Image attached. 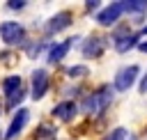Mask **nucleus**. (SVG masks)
Here are the masks:
<instances>
[{"mask_svg": "<svg viewBox=\"0 0 147 140\" xmlns=\"http://www.w3.org/2000/svg\"><path fill=\"white\" fill-rule=\"evenodd\" d=\"M110 101H113V87H110V85H101V87H96L92 94H87V96L83 99L80 110H83L85 115H99V112H103V110L110 106Z\"/></svg>", "mask_w": 147, "mask_h": 140, "instance_id": "nucleus-1", "label": "nucleus"}, {"mask_svg": "<svg viewBox=\"0 0 147 140\" xmlns=\"http://www.w3.org/2000/svg\"><path fill=\"white\" fill-rule=\"evenodd\" d=\"M142 37H147V25L140 28L138 32H133V34L129 32V25H122V28H117L113 32V46H115L117 53H129L131 48H136L140 44Z\"/></svg>", "mask_w": 147, "mask_h": 140, "instance_id": "nucleus-2", "label": "nucleus"}, {"mask_svg": "<svg viewBox=\"0 0 147 140\" xmlns=\"http://www.w3.org/2000/svg\"><path fill=\"white\" fill-rule=\"evenodd\" d=\"M2 92L7 96V108L14 110L23 99H25V87H23V80L21 76H7L2 80Z\"/></svg>", "mask_w": 147, "mask_h": 140, "instance_id": "nucleus-3", "label": "nucleus"}, {"mask_svg": "<svg viewBox=\"0 0 147 140\" xmlns=\"http://www.w3.org/2000/svg\"><path fill=\"white\" fill-rule=\"evenodd\" d=\"M0 39L7 46L25 44V28H23V23H18V21H5V23H0Z\"/></svg>", "mask_w": 147, "mask_h": 140, "instance_id": "nucleus-4", "label": "nucleus"}, {"mask_svg": "<svg viewBox=\"0 0 147 140\" xmlns=\"http://www.w3.org/2000/svg\"><path fill=\"white\" fill-rule=\"evenodd\" d=\"M138 76H140V67H138V64H129V67H122V69L115 73V80H113V90H117V92H129V90L136 85Z\"/></svg>", "mask_w": 147, "mask_h": 140, "instance_id": "nucleus-5", "label": "nucleus"}, {"mask_svg": "<svg viewBox=\"0 0 147 140\" xmlns=\"http://www.w3.org/2000/svg\"><path fill=\"white\" fill-rule=\"evenodd\" d=\"M71 21H74L71 11H69V9H62V11H57L55 16H51V18L46 21V25H44V32H46L48 37H53V34H57V32L67 30V28L71 25Z\"/></svg>", "mask_w": 147, "mask_h": 140, "instance_id": "nucleus-6", "label": "nucleus"}, {"mask_svg": "<svg viewBox=\"0 0 147 140\" xmlns=\"http://www.w3.org/2000/svg\"><path fill=\"white\" fill-rule=\"evenodd\" d=\"M48 92V71L46 69H34L32 71V80H30V96L34 101L44 99Z\"/></svg>", "mask_w": 147, "mask_h": 140, "instance_id": "nucleus-7", "label": "nucleus"}, {"mask_svg": "<svg viewBox=\"0 0 147 140\" xmlns=\"http://www.w3.org/2000/svg\"><path fill=\"white\" fill-rule=\"evenodd\" d=\"M28 119H30V112H28L25 108H18V110L14 112V117H11V122H9V126H7L5 135H2V140H16V138L21 135V131L25 129Z\"/></svg>", "mask_w": 147, "mask_h": 140, "instance_id": "nucleus-8", "label": "nucleus"}, {"mask_svg": "<svg viewBox=\"0 0 147 140\" xmlns=\"http://www.w3.org/2000/svg\"><path fill=\"white\" fill-rule=\"evenodd\" d=\"M122 14H124V5H122V2H113V5L103 7V9L96 14V23L103 25V28H110V25L117 23V18H119Z\"/></svg>", "mask_w": 147, "mask_h": 140, "instance_id": "nucleus-9", "label": "nucleus"}, {"mask_svg": "<svg viewBox=\"0 0 147 140\" xmlns=\"http://www.w3.org/2000/svg\"><path fill=\"white\" fill-rule=\"evenodd\" d=\"M80 50H83V57H87V60L101 57L103 50H106V39L92 34V37H87V41H83V48H80Z\"/></svg>", "mask_w": 147, "mask_h": 140, "instance_id": "nucleus-10", "label": "nucleus"}, {"mask_svg": "<svg viewBox=\"0 0 147 140\" xmlns=\"http://www.w3.org/2000/svg\"><path fill=\"white\" fill-rule=\"evenodd\" d=\"M71 46H74V39H64V41H57V44H53V46L48 48L46 62H48V64H57L60 60H64V57H67V53L71 50Z\"/></svg>", "mask_w": 147, "mask_h": 140, "instance_id": "nucleus-11", "label": "nucleus"}, {"mask_svg": "<svg viewBox=\"0 0 147 140\" xmlns=\"http://www.w3.org/2000/svg\"><path fill=\"white\" fill-rule=\"evenodd\" d=\"M76 112H78V106H76L74 101H62V103H57V106L53 108V115H55L60 122H71V119L76 117Z\"/></svg>", "mask_w": 147, "mask_h": 140, "instance_id": "nucleus-12", "label": "nucleus"}, {"mask_svg": "<svg viewBox=\"0 0 147 140\" xmlns=\"http://www.w3.org/2000/svg\"><path fill=\"white\" fill-rule=\"evenodd\" d=\"M122 5H124V11L133 16H140L147 11V0H124Z\"/></svg>", "mask_w": 147, "mask_h": 140, "instance_id": "nucleus-13", "label": "nucleus"}, {"mask_svg": "<svg viewBox=\"0 0 147 140\" xmlns=\"http://www.w3.org/2000/svg\"><path fill=\"white\" fill-rule=\"evenodd\" d=\"M34 140H57V131L48 124H41L34 131Z\"/></svg>", "mask_w": 147, "mask_h": 140, "instance_id": "nucleus-14", "label": "nucleus"}, {"mask_svg": "<svg viewBox=\"0 0 147 140\" xmlns=\"http://www.w3.org/2000/svg\"><path fill=\"white\" fill-rule=\"evenodd\" d=\"M87 73H90V69H87L85 64H74V67L67 69V76H69V78H85Z\"/></svg>", "mask_w": 147, "mask_h": 140, "instance_id": "nucleus-15", "label": "nucleus"}, {"mask_svg": "<svg viewBox=\"0 0 147 140\" xmlns=\"http://www.w3.org/2000/svg\"><path fill=\"white\" fill-rule=\"evenodd\" d=\"M126 135H129V131H126L124 126H117V129L108 131V133L103 135V140H126Z\"/></svg>", "mask_w": 147, "mask_h": 140, "instance_id": "nucleus-16", "label": "nucleus"}, {"mask_svg": "<svg viewBox=\"0 0 147 140\" xmlns=\"http://www.w3.org/2000/svg\"><path fill=\"white\" fill-rule=\"evenodd\" d=\"M5 5H7V9H11V11H21L28 2H25V0H7Z\"/></svg>", "mask_w": 147, "mask_h": 140, "instance_id": "nucleus-17", "label": "nucleus"}, {"mask_svg": "<svg viewBox=\"0 0 147 140\" xmlns=\"http://www.w3.org/2000/svg\"><path fill=\"white\" fill-rule=\"evenodd\" d=\"M44 48H46V44H44V41H39V44H32V46L28 48V55H30V57H37V55H39Z\"/></svg>", "mask_w": 147, "mask_h": 140, "instance_id": "nucleus-18", "label": "nucleus"}, {"mask_svg": "<svg viewBox=\"0 0 147 140\" xmlns=\"http://www.w3.org/2000/svg\"><path fill=\"white\" fill-rule=\"evenodd\" d=\"M99 5H101L99 0H87V2H85V11H90V14H92V11H96V9H99Z\"/></svg>", "mask_w": 147, "mask_h": 140, "instance_id": "nucleus-19", "label": "nucleus"}, {"mask_svg": "<svg viewBox=\"0 0 147 140\" xmlns=\"http://www.w3.org/2000/svg\"><path fill=\"white\" fill-rule=\"evenodd\" d=\"M138 92H140V94H147V73H145V78H140V83H138Z\"/></svg>", "mask_w": 147, "mask_h": 140, "instance_id": "nucleus-20", "label": "nucleus"}, {"mask_svg": "<svg viewBox=\"0 0 147 140\" xmlns=\"http://www.w3.org/2000/svg\"><path fill=\"white\" fill-rule=\"evenodd\" d=\"M138 50H140V53H147V39H145V41H140V44H138Z\"/></svg>", "mask_w": 147, "mask_h": 140, "instance_id": "nucleus-21", "label": "nucleus"}]
</instances>
